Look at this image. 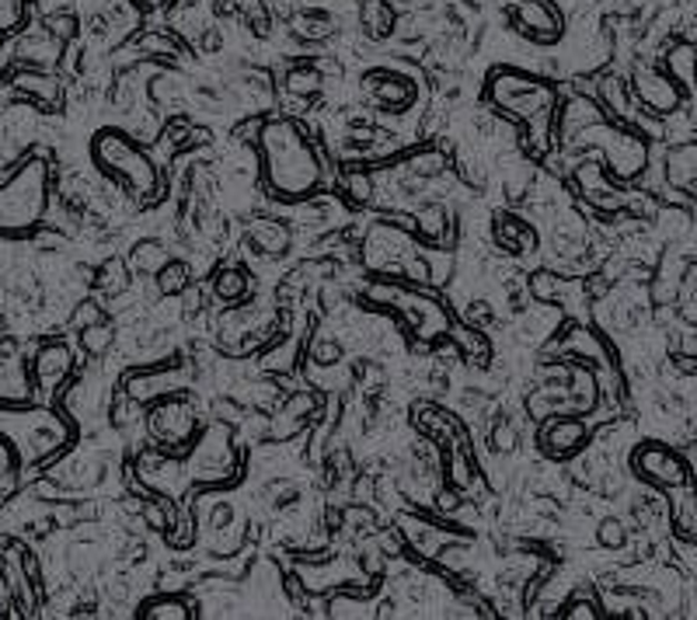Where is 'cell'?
Wrapping results in <instances>:
<instances>
[{
	"label": "cell",
	"mask_w": 697,
	"mask_h": 620,
	"mask_svg": "<svg viewBox=\"0 0 697 620\" xmlns=\"http://www.w3.org/2000/svg\"><path fill=\"white\" fill-rule=\"evenodd\" d=\"M109 342H112V331H109V328H88V331H84V346H88L91 352H101Z\"/></svg>",
	"instance_id": "obj_11"
},
{
	"label": "cell",
	"mask_w": 697,
	"mask_h": 620,
	"mask_svg": "<svg viewBox=\"0 0 697 620\" xmlns=\"http://www.w3.org/2000/svg\"><path fill=\"white\" fill-rule=\"evenodd\" d=\"M67 370H70V349L67 346H46L36 356V377L49 387L60 383Z\"/></svg>",
	"instance_id": "obj_5"
},
{
	"label": "cell",
	"mask_w": 697,
	"mask_h": 620,
	"mask_svg": "<svg viewBox=\"0 0 697 620\" xmlns=\"http://www.w3.org/2000/svg\"><path fill=\"white\" fill-rule=\"evenodd\" d=\"M638 471L645 478H653L656 484H684L687 481V468H684V460L677 453H669L663 447H645L638 453Z\"/></svg>",
	"instance_id": "obj_4"
},
{
	"label": "cell",
	"mask_w": 697,
	"mask_h": 620,
	"mask_svg": "<svg viewBox=\"0 0 697 620\" xmlns=\"http://www.w3.org/2000/svg\"><path fill=\"white\" fill-rule=\"evenodd\" d=\"M266 168L276 192L300 196L318 182V161L315 150L303 143L297 126L276 122L266 129Z\"/></svg>",
	"instance_id": "obj_2"
},
{
	"label": "cell",
	"mask_w": 697,
	"mask_h": 620,
	"mask_svg": "<svg viewBox=\"0 0 697 620\" xmlns=\"http://www.w3.org/2000/svg\"><path fill=\"white\" fill-rule=\"evenodd\" d=\"M49 164L42 158L21 161L0 182V238L18 241L42 227L49 210Z\"/></svg>",
	"instance_id": "obj_1"
},
{
	"label": "cell",
	"mask_w": 697,
	"mask_h": 620,
	"mask_svg": "<svg viewBox=\"0 0 697 620\" xmlns=\"http://www.w3.org/2000/svg\"><path fill=\"white\" fill-rule=\"evenodd\" d=\"M161 287H165V293L182 290V287H186V269H182V266H168V269H165V279H161Z\"/></svg>",
	"instance_id": "obj_12"
},
{
	"label": "cell",
	"mask_w": 697,
	"mask_h": 620,
	"mask_svg": "<svg viewBox=\"0 0 697 620\" xmlns=\"http://www.w3.org/2000/svg\"><path fill=\"white\" fill-rule=\"evenodd\" d=\"M220 293H223V297L241 293V272H223V279H220Z\"/></svg>",
	"instance_id": "obj_14"
},
{
	"label": "cell",
	"mask_w": 697,
	"mask_h": 620,
	"mask_svg": "<svg viewBox=\"0 0 697 620\" xmlns=\"http://www.w3.org/2000/svg\"><path fill=\"white\" fill-rule=\"evenodd\" d=\"M91 153H94L98 168L112 174L126 189H133V196H147L153 189L150 164L140 158V150L133 143H129L122 133H116V129H101L91 143Z\"/></svg>",
	"instance_id": "obj_3"
},
{
	"label": "cell",
	"mask_w": 697,
	"mask_h": 620,
	"mask_svg": "<svg viewBox=\"0 0 697 620\" xmlns=\"http://www.w3.org/2000/svg\"><path fill=\"white\" fill-rule=\"evenodd\" d=\"M24 14H29V0H0V39L14 36L24 24Z\"/></svg>",
	"instance_id": "obj_8"
},
{
	"label": "cell",
	"mask_w": 697,
	"mask_h": 620,
	"mask_svg": "<svg viewBox=\"0 0 697 620\" xmlns=\"http://www.w3.org/2000/svg\"><path fill=\"white\" fill-rule=\"evenodd\" d=\"M638 91H641L645 101H649V109H656V112H669L677 106V91L669 88V81H663V77H656V73H641L638 77Z\"/></svg>",
	"instance_id": "obj_6"
},
{
	"label": "cell",
	"mask_w": 697,
	"mask_h": 620,
	"mask_svg": "<svg viewBox=\"0 0 697 620\" xmlns=\"http://www.w3.org/2000/svg\"><path fill=\"white\" fill-rule=\"evenodd\" d=\"M579 439H583V426H579V422H569V426L558 422L555 432L548 436V443H551L555 453H569V450L579 447Z\"/></svg>",
	"instance_id": "obj_9"
},
{
	"label": "cell",
	"mask_w": 697,
	"mask_h": 620,
	"mask_svg": "<svg viewBox=\"0 0 697 620\" xmlns=\"http://www.w3.org/2000/svg\"><path fill=\"white\" fill-rule=\"evenodd\" d=\"M143 613L150 617H186V603L182 600H153L143 607Z\"/></svg>",
	"instance_id": "obj_10"
},
{
	"label": "cell",
	"mask_w": 697,
	"mask_h": 620,
	"mask_svg": "<svg viewBox=\"0 0 697 620\" xmlns=\"http://www.w3.org/2000/svg\"><path fill=\"white\" fill-rule=\"evenodd\" d=\"M600 537L607 540L610 548H617V544H625V530H621V523H604V530H600Z\"/></svg>",
	"instance_id": "obj_13"
},
{
	"label": "cell",
	"mask_w": 697,
	"mask_h": 620,
	"mask_svg": "<svg viewBox=\"0 0 697 620\" xmlns=\"http://www.w3.org/2000/svg\"><path fill=\"white\" fill-rule=\"evenodd\" d=\"M669 178H674V186H694L697 182V143L680 147L674 158H669Z\"/></svg>",
	"instance_id": "obj_7"
}]
</instances>
